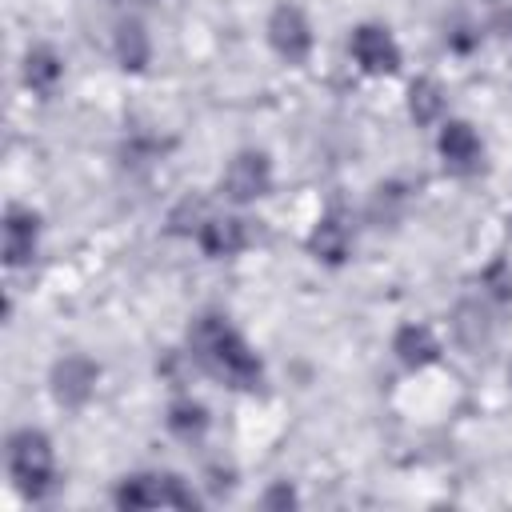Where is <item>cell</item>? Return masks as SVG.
<instances>
[{"label": "cell", "mask_w": 512, "mask_h": 512, "mask_svg": "<svg viewBox=\"0 0 512 512\" xmlns=\"http://www.w3.org/2000/svg\"><path fill=\"white\" fill-rule=\"evenodd\" d=\"M188 352H192V360H196L204 372H212L216 380H224V384H232V388H256L260 376H264L260 356H256V352L248 348V340H244L224 316H216V312H204V316L192 320V328H188Z\"/></svg>", "instance_id": "obj_1"}, {"label": "cell", "mask_w": 512, "mask_h": 512, "mask_svg": "<svg viewBox=\"0 0 512 512\" xmlns=\"http://www.w3.org/2000/svg\"><path fill=\"white\" fill-rule=\"evenodd\" d=\"M8 472L12 484L28 496V500H44L56 488V452L52 440L36 428H20L8 436Z\"/></svg>", "instance_id": "obj_2"}, {"label": "cell", "mask_w": 512, "mask_h": 512, "mask_svg": "<svg viewBox=\"0 0 512 512\" xmlns=\"http://www.w3.org/2000/svg\"><path fill=\"white\" fill-rule=\"evenodd\" d=\"M116 508H156V504H172V508H196V492L172 476V472H140V476H124L116 488Z\"/></svg>", "instance_id": "obj_3"}, {"label": "cell", "mask_w": 512, "mask_h": 512, "mask_svg": "<svg viewBox=\"0 0 512 512\" xmlns=\"http://www.w3.org/2000/svg\"><path fill=\"white\" fill-rule=\"evenodd\" d=\"M268 188H272V164H268V156L256 152V148L236 152V156L228 160L224 176H220V192H224L232 204L260 200V196H268Z\"/></svg>", "instance_id": "obj_4"}, {"label": "cell", "mask_w": 512, "mask_h": 512, "mask_svg": "<svg viewBox=\"0 0 512 512\" xmlns=\"http://www.w3.org/2000/svg\"><path fill=\"white\" fill-rule=\"evenodd\" d=\"M268 44L284 64H304L312 52V24L296 4H280L268 16Z\"/></svg>", "instance_id": "obj_5"}, {"label": "cell", "mask_w": 512, "mask_h": 512, "mask_svg": "<svg viewBox=\"0 0 512 512\" xmlns=\"http://www.w3.org/2000/svg\"><path fill=\"white\" fill-rule=\"evenodd\" d=\"M96 380H100V364L80 356V352H72V356L52 364V396L60 404H68V408L88 404L92 392H96Z\"/></svg>", "instance_id": "obj_6"}, {"label": "cell", "mask_w": 512, "mask_h": 512, "mask_svg": "<svg viewBox=\"0 0 512 512\" xmlns=\"http://www.w3.org/2000/svg\"><path fill=\"white\" fill-rule=\"evenodd\" d=\"M436 148H440L444 168L456 172V176H472V172H480V164H484V144H480V136H476V128H472L468 120H448V124L440 128Z\"/></svg>", "instance_id": "obj_7"}, {"label": "cell", "mask_w": 512, "mask_h": 512, "mask_svg": "<svg viewBox=\"0 0 512 512\" xmlns=\"http://www.w3.org/2000/svg\"><path fill=\"white\" fill-rule=\"evenodd\" d=\"M352 56L368 76H392L400 68V44L380 24H360L352 32Z\"/></svg>", "instance_id": "obj_8"}, {"label": "cell", "mask_w": 512, "mask_h": 512, "mask_svg": "<svg viewBox=\"0 0 512 512\" xmlns=\"http://www.w3.org/2000/svg\"><path fill=\"white\" fill-rule=\"evenodd\" d=\"M36 240H40V216L32 208L12 204L4 216V264L20 268L36 256Z\"/></svg>", "instance_id": "obj_9"}, {"label": "cell", "mask_w": 512, "mask_h": 512, "mask_svg": "<svg viewBox=\"0 0 512 512\" xmlns=\"http://www.w3.org/2000/svg\"><path fill=\"white\" fill-rule=\"evenodd\" d=\"M308 252L316 260H324V264H344L348 260V252H352V224L344 220L340 208H332V212H324L316 220V228L308 236Z\"/></svg>", "instance_id": "obj_10"}, {"label": "cell", "mask_w": 512, "mask_h": 512, "mask_svg": "<svg viewBox=\"0 0 512 512\" xmlns=\"http://www.w3.org/2000/svg\"><path fill=\"white\" fill-rule=\"evenodd\" d=\"M196 244L204 248V256L224 260V256H236L248 244V228H244L240 216H208L196 228Z\"/></svg>", "instance_id": "obj_11"}, {"label": "cell", "mask_w": 512, "mask_h": 512, "mask_svg": "<svg viewBox=\"0 0 512 512\" xmlns=\"http://www.w3.org/2000/svg\"><path fill=\"white\" fill-rule=\"evenodd\" d=\"M392 352L404 368H428L440 360V340L432 336V328L424 324H404L396 336H392Z\"/></svg>", "instance_id": "obj_12"}, {"label": "cell", "mask_w": 512, "mask_h": 512, "mask_svg": "<svg viewBox=\"0 0 512 512\" xmlns=\"http://www.w3.org/2000/svg\"><path fill=\"white\" fill-rule=\"evenodd\" d=\"M60 76H64V60H60L48 44L28 48V56H24V84H28L32 92L52 96V92H56V84H60Z\"/></svg>", "instance_id": "obj_13"}, {"label": "cell", "mask_w": 512, "mask_h": 512, "mask_svg": "<svg viewBox=\"0 0 512 512\" xmlns=\"http://www.w3.org/2000/svg\"><path fill=\"white\" fill-rule=\"evenodd\" d=\"M148 56H152V40H148L144 24L140 20H120L116 24V60H120V68L140 72L148 64Z\"/></svg>", "instance_id": "obj_14"}, {"label": "cell", "mask_w": 512, "mask_h": 512, "mask_svg": "<svg viewBox=\"0 0 512 512\" xmlns=\"http://www.w3.org/2000/svg\"><path fill=\"white\" fill-rule=\"evenodd\" d=\"M408 116L424 128V124H436L444 116V88L432 80V76H420L408 84Z\"/></svg>", "instance_id": "obj_15"}, {"label": "cell", "mask_w": 512, "mask_h": 512, "mask_svg": "<svg viewBox=\"0 0 512 512\" xmlns=\"http://www.w3.org/2000/svg\"><path fill=\"white\" fill-rule=\"evenodd\" d=\"M456 336L464 348H484L492 340V320H488V308H480L476 300H464L456 308Z\"/></svg>", "instance_id": "obj_16"}, {"label": "cell", "mask_w": 512, "mask_h": 512, "mask_svg": "<svg viewBox=\"0 0 512 512\" xmlns=\"http://www.w3.org/2000/svg\"><path fill=\"white\" fill-rule=\"evenodd\" d=\"M168 428H172V436H180V440H200V436L208 432V412H204V404H196V400H176V404L168 408Z\"/></svg>", "instance_id": "obj_17"}, {"label": "cell", "mask_w": 512, "mask_h": 512, "mask_svg": "<svg viewBox=\"0 0 512 512\" xmlns=\"http://www.w3.org/2000/svg\"><path fill=\"white\" fill-rule=\"evenodd\" d=\"M480 284H484V296L492 300V304H512V268H508V260H492L488 268H484V276H480Z\"/></svg>", "instance_id": "obj_18"}, {"label": "cell", "mask_w": 512, "mask_h": 512, "mask_svg": "<svg viewBox=\"0 0 512 512\" xmlns=\"http://www.w3.org/2000/svg\"><path fill=\"white\" fill-rule=\"evenodd\" d=\"M288 504H296V492L288 488V480L264 492V508H288Z\"/></svg>", "instance_id": "obj_19"}]
</instances>
